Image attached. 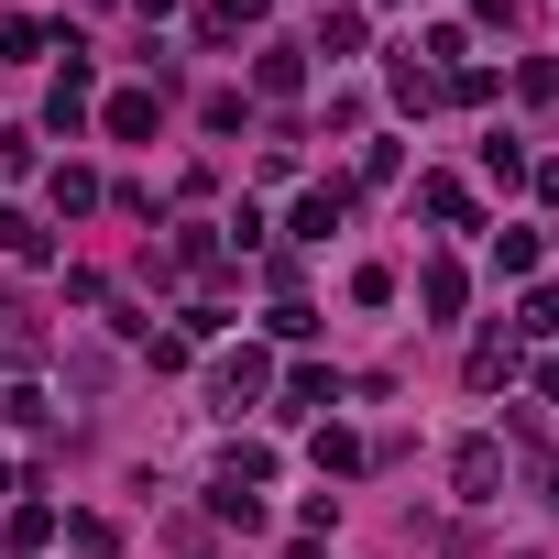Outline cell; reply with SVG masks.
Listing matches in <instances>:
<instances>
[{"label":"cell","mask_w":559,"mask_h":559,"mask_svg":"<svg viewBox=\"0 0 559 559\" xmlns=\"http://www.w3.org/2000/svg\"><path fill=\"white\" fill-rule=\"evenodd\" d=\"M0 252H23V263H34V252H45V230H34L23 209H0Z\"/></svg>","instance_id":"obj_3"},{"label":"cell","mask_w":559,"mask_h":559,"mask_svg":"<svg viewBox=\"0 0 559 559\" xmlns=\"http://www.w3.org/2000/svg\"><path fill=\"white\" fill-rule=\"evenodd\" d=\"M450 483H461V504H493V483H504V450H493V439H472V450L450 461Z\"/></svg>","instance_id":"obj_1"},{"label":"cell","mask_w":559,"mask_h":559,"mask_svg":"<svg viewBox=\"0 0 559 559\" xmlns=\"http://www.w3.org/2000/svg\"><path fill=\"white\" fill-rule=\"evenodd\" d=\"M110 132H121V143H143V132H154V99H143V88H132V99H110Z\"/></svg>","instance_id":"obj_2"},{"label":"cell","mask_w":559,"mask_h":559,"mask_svg":"<svg viewBox=\"0 0 559 559\" xmlns=\"http://www.w3.org/2000/svg\"><path fill=\"white\" fill-rule=\"evenodd\" d=\"M0 483H12V461H0Z\"/></svg>","instance_id":"obj_5"},{"label":"cell","mask_w":559,"mask_h":559,"mask_svg":"<svg viewBox=\"0 0 559 559\" xmlns=\"http://www.w3.org/2000/svg\"><path fill=\"white\" fill-rule=\"evenodd\" d=\"M143 12H176V0H143Z\"/></svg>","instance_id":"obj_4"}]
</instances>
